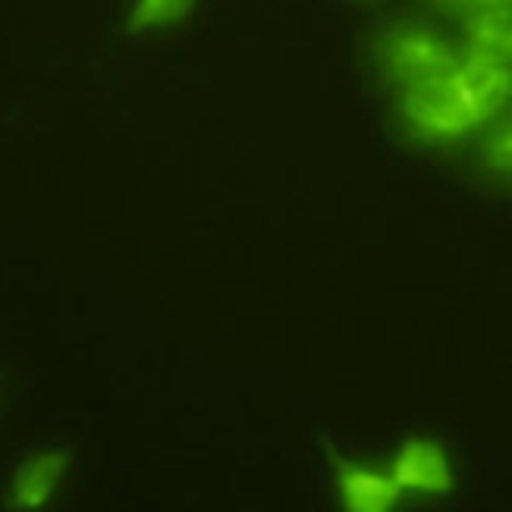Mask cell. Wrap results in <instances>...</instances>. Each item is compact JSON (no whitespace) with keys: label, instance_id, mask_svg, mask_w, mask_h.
Returning a JSON list of instances; mask_svg holds the SVG:
<instances>
[{"label":"cell","instance_id":"52a82bcc","mask_svg":"<svg viewBox=\"0 0 512 512\" xmlns=\"http://www.w3.org/2000/svg\"><path fill=\"white\" fill-rule=\"evenodd\" d=\"M192 4L195 0H136L129 13V29L148 32V29L173 26L176 19H183L192 10Z\"/></svg>","mask_w":512,"mask_h":512},{"label":"cell","instance_id":"5b68a950","mask_svg":"<svg viewBox=\"0 0 512 512\" xmlns=\"http://www.w3.org/2000/svg\"><path fill=\"white\" fill-rule=\"evenodd\" d=\"M66 465H70V459H66L63 450H41L22 462L10 484L13 512H38L41 506H48V500L60 487Z\"/></svg>","mask_w":512,"mask_h":512},{"label":"cell","instance_id":"ba28073f","mask_svg":"<svg viewBox=\"0 0 512 512\" xmlns=\"http://www.w3.org/2000/svg\"><path fill=\"white\" fill-rule=\"evenodd\" d=\"M484 164L491 167L500 180L512 183V120L503 123L484 145Z\"/></svg>","mask_w":512,"mask_h":512},{"label":"cell","instance_id":"9c48e42d","mask_svg":"<svg viewBox=\"0 0 512 512\" xmlns=\"http://www.w3.org/2000/svg\"><path fill=\"white\" fill-rule=\"evenodd\" d=\"M434 4L462 16V19L478 16V13H491V10H512V0H434Z\"/></svg>","mask_w":512,"mask_h":512},{"label":"cell","instance_id":"8992f818","mask_svg":"<svg viewBox=\"0 0 512 512\" xmlns=\"http://www.w3.org/2000/svg\"><path fill=\"white\" fill-rule=\"evenodd\" d=\"M465 51L512 70V10H491L465 19Z\"/></svg>","mask_w":512,"mask_h":512},{"label":"cell","instance_id":"7a4b0ae2","mask_svg":"<svg viewBox=\"0 0 512 512\" xmlns=\"http://www.w3.org/2000/svg\"><path fill=\"white\" fill-rule=\"evenodd\" d=\"M453 57L456 51L450 44L428 29H393L384 35L381 51H377L384 76L396 85V92L443 70Z\"/></svg>","mask_w":512,"mask_h":512},{"label":"cell","instance_id":"6da1fadb","mask_svg":"<svg viewBox=\"0 0 512 512\" xmlns=\"http://www.w3.org/2000/svg\"><path fill=\"white\" fill-rule=\"evenodd\" d=\"M512 98V70L469 51L443 70L399 88V114L421 139L450 142L478 129Z\"/></svg>","mask_w":512,"mask_h":512},{"label":"cell","instance_id":"277c9868","mask_svg":"<svg viewBox=\"0 0 512 512\" xmlns=\"http://www.w3.org/2000/svg\"><path fill=\"white\" fill-rule=\"evenodd\" d=\"M337 491L346 512H393L403 497L390 472L355 462H337Z\"/></svg>","mask_w":512,"mask_h":512},{"label":"cell","instance_id":"3957f363","mask_svg":"<svg viewBox=\"0 0 512 512\" xmlns=\"http://www.w3.org/2000/svg\"><path fill=\"white\" fill-rule=\"evenodd\" d=\"M390 478L403 494H447L453 487V465L450 456L437 447L434 440L425 437H409L403 447L396 450L390 462Z\"/></svg>","mask_w":512,"mask_h":512}]
</instances>
